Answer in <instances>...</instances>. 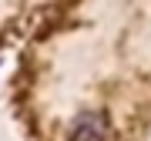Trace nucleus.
Wrapping results in <instances>:
<instances>
[{
    "label": "nucleus",
    "instance_id": "1",
    "mask_svg": "<svg viewBox=\"0 0 151 141\" xmlns=\"http://www.w3.org/2000/svg\"><path fill=\"white\" fill-rule=\"evenodd\" d=\"M108 138V118L101 111H84L70 124V141H104Z\"/></svg>",
    "mask_w": 151,
    "mask_h": 141
}]
</instances>
